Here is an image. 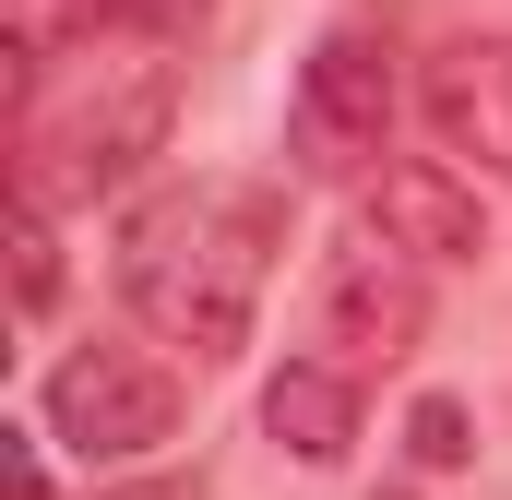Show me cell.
Returning a JSON list of instances; mask_svg holds the SVG:
<instances>
[{"mask_svg": "<svg viewBox=\"0 0 512 500\" xmlns=\"http://www.w3.org/2000/svg\"><path fill=\"white\" fill-rule=\"evenodd\" d=\"M417 120L441 131V155H465L489 191H512V36H441L417 72Z\"/></svg>", "mask_w": 512, "mask_h": 500, "instance_id": "obj_6", "label": "cell"}, {"mask_svg": "<svg viewBox=\"0 0 512 500\" xmlns=\"http://www.w3.org/2000/svg\"><path fill=\"white\" fill-rule=\"evenodd\" d=\"M84 500H215L203 477H96Z\"/></svg>", "mask_w": 512, "mask_h": 500, "instance_id": "obj_11", "label": "cell"}, {"mask_svg": "<svg viewBox=\"0 0 512 500\" xmlns=\"http://www.w3.org/2000/svg\"><path fill=\"white\" fill-rule=\"evenodd\" d=\"M358 227H382L393 250H417L429 274L441 262H489V179L477 167H441V155H393V167H370Z\"/></svg>", "mask_w": 512, "mask_h": 500, "instance_id": "obj_7", "label": "cell"}, {"mask_svg": "<svg viewBox=\"0 0 512 500\" xmlns=\"http://www.w3.org/2000/svg\"><path fill=\"white\" fill-rule=\"evenodd\" d=\"M167 120H179V72L143 36H96L72 84L24 96V191L108 203V191H131L167 155Z\"/></svg>", "mask_w": 512, "mask_h": 500, "instance_id": "obj_2", "label": "cell"}, {"mask_svg": "<svg viewBox=\"0 0 512 500\" xmlns=\"http://www.w3.org/2000/svg\"><path fill=\"white\" fill-rule=\"evenodd\" d=\"M12 310H24V322L60 310V203H48V191L12 203Z\"/></svg>", "mask_w": 512, "mask_h": 500, "instance_id": "obj_9", "label": "cell"}, {"mask_svg": "<svg viewBox=\"0 0 512 500\" xmlns=\"http://www.w3.org/2000/svg\"><path fill=\"white\" fill-rule=\"evenodd\" d=\"M262 441L298 465H346L358 453V370L346 358H286L262 381Z\"/></svg>", "mask_w": 512, "mask_h": 500, "instance_id": "obj_8", "label": "cell"}, {"mask_svg": "<svg viewBox=\"0 0 512 500\" xmlns=\"http://www.w3.org/2000/svg\"><path fill=\"white\" fill-rule=\"evenodd\" d=\"M417 334H429V262L417 250H393L382 227H358V239L322 250V346L346 370L417 358Z\"/></svg>", "mask_w": 512, "mask_h": 500, "instance_id": "obj_5", "label": "cell"}, {"mask_svg": "<svg viewBox=\"0 0 512 500\" xmlns=\"http://www.w3.org/2000/svg\"><path fill=\"white\" fill-rule=\"evenodd\" d=\"M382 500H405V489H382Z\"/></svg>", "mask_w": 512, "mask_h": 500, "instance_id": "obj_13", "label": "cell"}, {"mask_svg": "<svg viewBox=\"0 0 512 500\" xmlns=\"http://www.w3.org/2000/svg\"><path fill=\"white\" fill-rule=\"evenodd\" d=\"M405 453H417L429 477L477 465V417H465V393H417V405H405Z\"/></svg>", "mask_w": 512, "mask_h": 500, "instance_id": "obj_10", "label": "cell"}, {"mask_svg": "<svg viewBox=\"0 0 512 500\" xmlns=\"http://www.w3.org/2000/svg\"><path fill=\"white\" fill-rule=\"evenodd\" d=\"M36 429L84 465H143L155 441H179V370L143 346H72L36 393Z\"/></svg>", "mask_w": 512, "mask_h": 500, "instance_id": "obj_4", "label": "cell"}, {"mask_svg": "<svg viewBox=\"0 0 512 500\" xmlns=\"http://www.w3.org/2000/svg\"><path fill=\"white\" fill-rule=\"evenodd\" d=\"M393 108H405V72H393L382 24H334L310 60H298V96H286V155L310 179H370L393 155Z\"/></svg>", "mask_w": 512, "mask_h": 500, "instance_id": "obj_3", "label": "cell"}, {"mask_svg": "<svg viewBox=\"0 0 512 500\" xmlns=\"http://www.w3.org/2000/svg\"><path fill=\"white\" fill-rule=\"evenodd\" d=\"M12 489H24V500H60V477H48V429H12Z\"/></svg>", "mask_w": 512, "mask_h": 500, "instance_id": "obj_12", "label": "cell"}, {"mask_svg": "<svg viewBox=\"0 0 512 500\" xmlns=\"http://www.w3.org/2000/svg\"><path fill=\"white\" fill-rule=\"evenodd\" d=\"M286 250V191L262 179H167L120 215V298L155 346H179L191 370H227L262 322Z\"/></svg>", "mask_w": 512, "mask_h": 500, "instance_id": "obj_1", "label": "cell"}]
</instances>
